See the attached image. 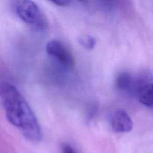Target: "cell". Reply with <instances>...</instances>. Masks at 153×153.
Masks as SVG:
<instances>
[{"label":"cell","mask_w":153,"mask_h":153,"mask_svg":"<svg viewBox=\"0 0 153 153\" xmlns=\"http://www.w3.org/2000/svg\"><path fill=\"white\" fill-rule=\"evenodd\" d=\"M105 4L108 6H112L114 4L115 0H101Z\"/></svg>","instance_id":"30bf717a"},{"label":"cell","mask_w":153,"mask_h":153,"mask_svg":"<svg viewBox=\"0 0 153 153\" xmlns=\"http://www.w3.org/2000/svg\"><path fill=\"white\" fill-rule=\"evenodd\" d=\"M152 79L148 76H141L140 82L135 92L139 102L148 108H152Z\"/></svg>","instance_id":"8992f818"},{"label":"cell","mask_w":153,"mask_h":153,"mask_svg":"<svg viewBox=\"0 0 153 153\" xmlns=\"http://www.w3.org/2000/svg\"><path fill=\"white\" fill-rule=\"evenodd\" d=\"M46 51L49 56L56 60L62 67L67 69L74 67V59L71 52L59 40H49L46 43Z\"/></svg>","instance_id":"3957f363"},{"label":"cell","mask_w":153,"mask_h":153,"mask_svg":"<svg viewBox=\"0 0 153 153\" xmlns=\"http://www.w3.org/2000/svg\"><path fill=\"white\" fill-rule=\"evenodd\" d=\"M79 43L81 46L86 49H93L97 44V40L90 34H82L79 37Z\"/></svg>","instance_id":"52a82bcc"},{"label":"cell","mask_w":153,"mask_h":153,"mask_svg":"<svg viewBox=\"0 0 153 153\" xmlns=\"http://www.w3.org/2000/svg\"><path fill=\"white\" fill-rule=\"evenodd\" d=\"M13 8L18 17L37 31L47 28V22L40 9L32 0H15Z\"/></svg>","instance_id":"7a4b0ae2"},{"label":"cell","mask_w":153,"mask_h":153,"mask_svg":"<svg viewBox=\"0 0 153 153\" xmlns=\"http://www.w3.org/2000/svg\"><path fill=\"white\" fill-rule=\"evenodd\" d=\"M140 82V76L136 78L131 73L124 72L117 76L115 87L119 91L135 94Z\"/></svg>","instance_id":"5b68a950"},{"label":"cell","mask_w":153,"mask_h":153,"mask_svg":"<svg viewBox=\"0 0 153 153\" xmlns=\"http://www.w3.org/2000/svg\"><path fill=\"white\" fill-rule=\"evenodd\" d=\"M0 98L8 122L28 140L40 141L42 131L40 124L19 90L8 82H2L0 84Z\"/></svg>","instance_id":"6da1fadb"},{"label":"cell","mask_w":153,"mask_h":153,"mask_svg":"<svg viewBox=\"0 0 153 153\" xmlns=\"http://www.w3.org/2000/svg\"><path fill=\"white\" fill-rule=\"evenodd\" d=\"M52 3L55 4L56 5L61 6V7H66L70 4L71 0H49Z\"/></svg>","instance_id":"ba28073f"},{"label":"cell","mask_w":153,"mask_h":153,"mask_svg":"<svg viewBox=\"0 0 153 153\" xmlns=\"http://www.w3.org/2000/svg\"><path fill=\"white\" fill-rule=\"evenodd\" d=\"M111 126L115 132L127 133L132 130L133 122L125 110L117 109L111 115Z\"/></svg>","instance_id":"277c9868"},{"label":"cell","mask_w":153,"mask_h":153,"mask_svg":"<svg viewBox=\"0 0 153 153\" xmlns=\"http://www.w3.org/2000/svg\"><path fill=\"white\" fill-rule=\"evenodd\" d=\"M79 1H84V0H79Z\"/></svg>","instance_id":"8fae6325"},{"label":"cell","mask_w":153,"mask_h":153,"mask_svg":"<svg viewBox=\"0 0 153 153\" xmlns=\"http://www.w3.org/2000/svg\"><path fill=\"white\" fill-rule=\"evenodd\" d=\"M63 153H76L73 148L69 144H64L62 147Z\"/></svg>","instance_id":"9c48e42d"}]
</instances>
